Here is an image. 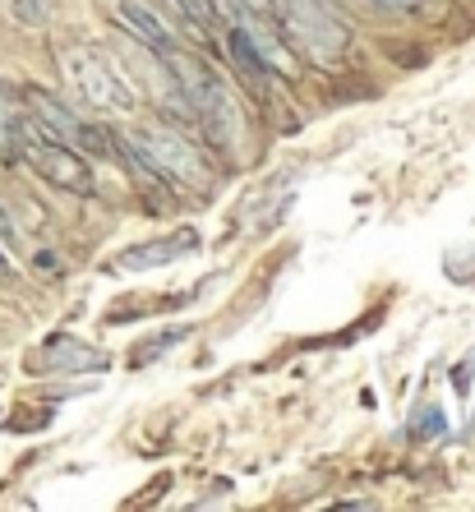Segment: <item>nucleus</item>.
Segmentation results:
<instances>
[{
    "label": "nucleus",
    "mask_w": 475,
    "mask_h": 512,
    "mask_svg": "<svg viewBox=\"0 0 475 512\" xmlns=\"http://www.w3.org/2000/svg\"><path fill=\"white\" fill-rule=\"evenodd\" d=\"M199 250V231H180V236H162V240H148V245H134L116 259V273H153L162 263H176L185 254Z\"/></svg>",
    "instance_id": "obj_6"
},
{
    "label": "nucleus",
    "mask_w": 475,
    "mask_h": 512,
    "mask_svg": "<svg viewBox=\"0 0 475 512\" xmlns=\"http://www.w3.org/2000/svg\"><path fill=\"white\" fill-rule=\"evenodd\" d=\"M14 120V107H10V93H5V84H0V130Z\"/></svg>",
    "instance_id": "obj_14"
},
{
    "label": "nucleus",
    "mask_w": 475,
    "mask_h": 512,
    "mask_svg": "<svg viewBox=\"0 0 475 512\" xmlns=\"http://www.w3.org/2000/svg\"><path fill=\"white\" fill-rule=\"evenodd\" d=\"M365 5H379V10H402V14H411L420 5V0H365Z\"/></svg>",
    "instance_id": "obj_12"
},
{
    "label": "nucleus",
    "mask_w": 475,
    "mask_h": 512,
    "mask_svg": "<svg viewBox=\"0 0 475 512\" xmlns=\"http://www.w3.org/2000/svg\"><path fill=\"white\" fill-rule=\"evenodd\" d=\"M14 19L24 28H42L47 24V10H42V0H14Z\"/></svg>",
    "instance_id": "obj_10"
},
{
    "label": "nucleus",
    "mask_w": 475,
    "mask_h": 512,
    "mask_svg": "<svg viewBox=\"0 0 475 512\" xmlns=\"http://www.w3.org/2000/svg\"><path fill=\"white\" fill-rule=\"evenodd\" d=\"M180 5H185V14H190L199 28L213 24V0H180Z\"/></svg>",
    "instance_id": "obj_11"
},
{
    "label": "nucleus",
    "mask_w": 475,
    "mask_h": 512,
    "mask_svg": "<svg viewBox=\"0 0 475 512\" xmlns=\"http://www.w3.org/2000/svg\"><path fill=\"white\" fill-rule=\"evenodd\" d=\"M111 139H116V157L125 162V171H130V176L143 185V194H148V199L162 208V203H167V194H171L167 176H162V171L148 162V153H143L139 143H134V134H111Z\"/></svg>",
    "instance_id": "obj_8"
},
{
    "label": "nucleus",
    "mask_w": 475,
    "mask_h": 512,
    "mask_svg": "<svg viewBox=\"0 0 475 512\" xmlns=\"http://www.w3.org/2000/svg\"><path fill=\"white\" fill-rule=\"evenodd\" d=\"M0 240H10V217L0 213Z\"/></svg>",
    "instance_id": "obj_15"
},
{
    "label": "nucleus",
    "mask_w": 475,
    "mask_h": 512,
    "mask_svg": "<svg viewBox=\"0 0 475 512\" xmlns=\"http://www.w3.org/2000/svg\"><path fill=\"white\" fill-rule=\"evenodd\" d=\"M171 70L180 74V84H185V97H190L194 116H199L203 130L213 134L217 148H226V153H245V143H250V125H245V111H240L236 93H231L213 70L190 65L180 51L171 56Z\"/></svg>",
    "instance_id": "obj_1"
},
{
    "label": "nucleus",
    "mask_w": 475,
    "mask_h": 512,
    "mask_svg": "<svg viewBox=\"0 0 475 512\" xmlns=\"http://www.w3.org/2000/svg\"><path fill=\"white\" fill-rule=\"evenodd\" d=\"M5 130L14 134V143H19V153H24V162L37 171L42 180H51L56 190L65 194H93V171H88L84 153L79 148H70V143L51 139V134L37 130V120H19L14 116Z\"/></svg>",
    "instance_id": "obj_2"
},
{
    "label": "nucleus",
    "mask_w": 475,
    "mask_h": 512,
    "mask_svg": "<svg viewBox=\"0 0 475 512\" xmlns=\"http://www.w3.org/2000/svg\"><path fill=\"white\" fill-rule=\"evenodd\" d=\"M24 102H28V111L37 116V130L51 134V139L70 143V148H79V153H116V139H111L107 130L84 125L74 111H65L56 97L42 93V88H24Z\"/></svg>",
    "instance_id": "obj_5"
},
{
    "label": "nucleus",
    "mask_w": 475,
    "mask_h": 512,
    "mask_svg": "<svg viewBox=\"0 0 475 512\" xmlns=\"http://www.w3.org/2000/svg\"><path fill=\"white\" fill-rule=\"evenodd\" d=\"M273 5H277V0H273Z\"/></svg>",
    "instance_id": "obj_17"
},
{
    "label": "nucleus",
    "mask_w": 475,
    "mask_h": 512,
    "mask_svg": "<svg viewBox=\"0 0 475 512\" xmlns=\"http://www.w3.org/2000/svg\"><path fill=\"white\" fill-rule=\"evenodd\" d=\"M37 365H42V370H102L107 360H102V351L79 342V337H51V342L42 346Z\"/></svg>",
    "instance_id": "obj_9"
},
{
    "label": "nucleus",
    "mask_w": 475,
    "mask_h": 512,
    "mask_svg": "<svg viewBox=\"0 0 475 512\" xmlns=\"http://www.w3.org/2000/svg\"><path fill=\"white\" fill-rule=\"evenodd\" d=\"M240 10H254V14H277V5L273 0H236Z\"/></svg>",
    "instance_id": "obj_13"
},
{
    "label": "nucleus",
    "mask_w": 475,
    "mask_h": 512,
    "mask_svg": "<svg viewBox=\"0 0 475 512\" xmlns=\"http://www.w3.org/2000/svg\"><path fill=\"white\" fill-rule=\"evenodd\" d=\"M134 143H139L143 153H148V162L167 176L171 190H208V185H213V171H208L203 153L180 130H167V125H139V130H134Z\"/></svg>",
    "instance_id": "obj_4"
},
{
    "label": "nucleus",
    "mask_w": 475,
    "mask_h": 512,
    "mask_svg": "<svg viewBox=\"0 0 475 512\" xmlns=\"http://www.w3.org/2000/svg\"><path fill=\"white\" fill-rule=\"evenodd\" d=\"M0 148H5V130H0Z\"/></svg>",
    "instance_id": "obj_16"
},
{
    "label": "nucleus",
    "mask_w": 475,
    "mask_h": 512,
    "mask_svg": "<svg viewBox=\"0 0 475 512\" xmlns=\"http://www.w3.org/2000/svg\"><path fill=\"white\" fill-rule=\"evenodd\" d=\"M60 70H65V79L79 88V97H84L88 107L107 111V116H134V111H139V93H134L130 79H125L102 51L70 47L60 56Z\"/></svg>",
    "instance_id": "obj_3"
},
{
    "label": "nucleus",
    "mask_w": 475,
    "mask_h": 512,
    "mask_svg": "<svg viewBox=\"0 0 475 512\" xmlns=\"http://www.w3.org/2000/svg\"><path fill=\"white\" fill-rule=\"evenodd\" d=\"M116 24L125 28V33L134 37V42H143V47H153L162 60H171L180 51V42L171 37V28L157 19L148 5H139V0H116Z\"/></svg>",
    "instance_id": "obj_7"
}]
</instances>
